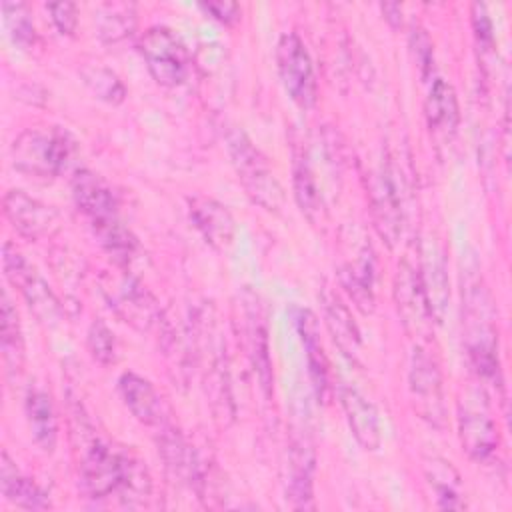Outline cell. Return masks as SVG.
<instances>
[{"mask_svg": "<svg viewBox=\"0 0 512 512\" xmlns=\"http://www.w3.org/2000/svg\"><path fill=\"white\" fill-rule=\"evenodd\" d=\"M72 196L76 206L88 216L90 224L118 216V200L112 188L90 170H78L74 174Z\"/></svg>", "mask_w": 512, "mask_h": 512, "instance_id": "cell-18", "label": "cell"}, {"mask_svg": "<svg viewBox=\"0 0 512 512\" xmlns=\"http://www.w3.org/2000/svg\"><path fill=\"white\" fill-rule=\"evenodd\" d=\"M4 214L10 224L26 238H40L50 234L58 224V212L32 198L24 190H8L4 194Z\"/></svg>", "mask_w": 512, "mask_h": 512, "instance_id": "cell-14", "label": "cell"}, {"mask_svg": "<svg viewBox=\"0 0 512 512\" xmlns=\"http://www.w3.org/2000/svg\"><path fill=\"white\" fill-rule=\"evenodd\" d=\"M278 74L288 96L300 108H312L318 94L314 66L304 42L294 34L286 32L280 36L276 46Z\"/></svg>", "mask_w": 512, "mask_h": 512, "instance_id": "cell-9", "label": "cell"}, {"mask_svg": "<svg viewBox=\"0 0 512 512\" xmlns=\"http://www.w3.org/2000/svg\"><path fill=\"white\" fill-rule=\"evenodd\" d=\"M466 348L474 372L484 380L500 378L498 334L494 326V306L488 290L480 282H468L464 294Z\"/></svg>", "mask_w": 512, "mask_h": 512, "instance_id": "cell-1", "label": "cell"}, {"mask_svg": "<svg viewBox=\"0 0 512 512\" xmlns=\"http://www.w3.org/2000/svg\"><path fill=\"white\" fill-rule=\"evenodd\" d=\"M228 154L250 200L268 212H280L286 200L284 188L270 170L266 156L252 144L242 130L228 134Z\"/></svg>", "mask_w": 512, "mask_h": 512, "instance_id": "cell-4", "label": "cell"}, {"mask_svg": "<svg viewBox=\"0 0 512 512\" xmlns=\"http://www.w3.org/2000/svg\"><path fill=\"white\" fill-rule=\"evenodd\" d=\"M294 198L300 212L308 218L310 224L320 226L326 222L324 196L304 156H296L294 160Z\"/></svg>", "mask_w": 512, "mask_h": 512, "instance_id": "cell-26", "label": "cell"}, {"mask_svg": "<svg viewBox=\"0 0 512 512\" xmlns=\"http://www.w3.org/2000/svg\"><path fill=\"white\" fill-rule=\"evenodd\" d=\"M246 334H248V350L254 364V370L260 378V386L264 392H270L272 384V368H270V356H268V340H266V324L264 316L260 312V306L256 298L252 302H246Z\"/></svg>", "mask_w": 512, "mask_h": 512, "instance_id": "cell-27", "label": "cell"}, {"mask_svg": "<svg viewBox=\"0 0 512 512\" xmlns=\"http://www.w3.org/2000/svg\"><path fill=\"white\" fill-rule=\"evenodd\" d=\"M2 12L14 40L20 44H32L36 38V30L28 6L22 2H2Z\"/></svg>", "mask_w": 512, "mask_h": 512, "instance_id": "cell-33", "label": "cell"}, {"mask_svg": "<svg viewBox=\"0 0 512 512\" xmlns=\"http://www.w3.org/2000/svg\"><path fill=\"white\" fill-rule=\"evenodd\" d=\"M420 270H422V282H424V290H426L432 320L436 324H440L446 316V310H448L450 290H448V276H446L444 258H442V252L436 244L422 250Z\"/></svg>", "mask_w": 512, "mask_h": 512, "instance_id": "cell-22", "label": "cell"}, {"mask_svg": "<svg viewBox=\"0 0 512 512\" xmlns=\"http://www.w3.org/2000/svg\"><path fill=\"white\" fill-rule=\"evenodd\" d=\"M338 276L344 290L362 312L374 310V250L356 224H348L340 236Z\"/></svg>", "mask_w": 512, "mask_h": 512, "instance_id": "cell-5", "label": "cell"}, {"mask_svg": "<svg viewBox=\"0 0 512 512\" xmlns=\"http://www.w3.org/2000/svg\"><path fill=\"white\" fill-rule=\"evenodd\" d=\"M340 402L346 414L348 426L356 438V442L364 450H376L380 446V418L376 406L356 388L342 386L340 388Z\"/></svg>", "mask_w": 512, "mask_h": 512, "instance_id": "cell-19", "label": "cell"}, {"mask_svg": "<svg viewBox=\"0 0 512 512\" xmlns=\"http://www.w3.org/2000/svg\"><path fill=\"white\" fill-rule=\"evenodd\" d=\"M0 490L2 496L18 508L44 510L50 506V500L40 490V486L30 478L22 476L6 452H2L0 456Z\"/></svg>", "mask_w": 512, "mask_h": 512, "instance_id": "cell-24", "label": "cell"}, {"mask_svg": "<svg viewBox=\"0 0 512 512\" xmlns=\"http://www.w3.org/2000/svg\"><path fill=\"white\" fill-rule=\"evenodd\" d=\"M88 350L100 364H112L116 360V338L102 320L92 322L88 330Z\"/></svg>", "mask_w": 512, "mask_h": 512, "instance_id": "cell-34", "label": "cell"}, {"mask_svg": "<svg viewBox=\"0 0 512 512\" xmlns=\"http://www.w3.org/2000/svg\"><path fill=\"white\" fill-rule=\"evenodd\" d=\"M140 54L152 74L162 86H178L188 76L190 56L182 40L164 26L148 28L140 38Z\"/></svg>", "mask_w": 512, "mask_h": 512, "instance_id": "cell-7", "label": "cell"}, {"mask_svg": "<svg viewBox=\"0 0 512 512\" xmlns=\"http://www.w3.org/2000/svg\"><path fill=\"white\" fill-rule=\"evenodd\" d=\"M322 304H324V320H326V326H328L334 342L348 358L356 360L360 354L362 342H360V332H358V326H356L350 310L340 300V296L336 292H332L330 288L324 290Z\"/></svg>", "mask_w": 512, "mask_h": 512, "instance_id": "cell-23", "label": "cell"}, {"mask_svg": "<svg viewBox=\"0 0 512 512\" xmlns=\"http://www.w3.org/2000/svg\"><path fill=\"white\" fill-rule=\"evenodd\" d=\"M0 350L2 360L6 366V372L10 376L18 374L24 364V338L22 328L18 320V312L12 306L6 292H2V304H0Z\"/></svg>", "mask_w": 512, "mask_h": 512, "instance_id": "cell-28", "label": "cell"}, {"mask_svg": "<svg viewBox=\"0 0 512 512\" xmlns=\"http://www.w3.org/2000/svg\"><path fill=\"white\" fill-rule=\"evenodd\" d=\"M424 116L430 134L438 142H450L456 134L460 122V108L454 88L442 80L434 78L424 102Z\"/></svg>", "mask_w": 512, "mask_h": 512, "instance_id": "cell-17", "label": "cell"}, {"mask_svg": "<svg viewBox=\"0 0 512 512\" xmlns=\"http://www.w3.org/2000/svg\"><path fill=\"white\" fill-rule=\"evenodd\" d=\"M410 394L416 412L432 426H444V392L442 376L436 362L422 346H416L410 358Z\"/></svg>", "mask_w": 512, "mask_h": 512, "instance_id": "cell-10", "label": "cell"}, {"mask_svg": "<svg viewBox=\"0 0 512 512\" xmlns=\"http://www.w3.org/2000/svg\"><path fill=\"white\" fill-rule=\"evenodd\" d=\"M296 328L300 334V340L306 350V360H308V374L312 388L320 400L326 398L328 394V360L320 342V330H318V320L314 312L308 308H298L296 310Z\"/></svg>", "mask_w": 512, "mask_h": 512, "instance_id": "cell-21", "label": "cell"}, {"mask_svg": "<svg viewBox=\"0 0 512 512\" xmlns=\"http://www.w3.org/2000/svg\"><path fill=\"white\" fill-rule=\"evenodd\" d=\"M372 176L370 200L374 226L380 238L394 248L402 234V198L390 162H382Z\"/></svg>", "mask_w": 512, "mask_h": 512, "instance_id": "cell-12", "label": "cell"}, {"mask_svg": "<svg viewBox=\"0 0 512 512\" xmlns=\"http://www.w3.org/2000/svg\"><path fill=\"white\" fill-rule=\"evenodd\" d=\"M92 230L98 238V242L102 244V248L116 260V264L124 266L130 262V258L134 256L138 242L134 238V234L116 218H108V220H100V222H92Z\"/></svg>", "mask_w": 512, "mask_h": 512, "instance_id": "cell-29", "label": "cell"}, {"mask_svg": "<svg viewBox=\"0 0 512 512\" xmlns=\"http://www.w3.org/2000/svg\"><path fill=\"white\" fill-rule=\"evenodd\" d=\"M80 482L84 492L98 500L120 490H136V486L144 488L148 478H144V472L128 456L94 438L80 462Z\"/></svg>", "mask_w": 512, "mask_h": 512, "instance_id": "cell-2", "label": "cell"}, {"mask_svg": "<svg viewBox=\"0 0 512 512\" xmlns=\"http://www.w3.org/2000/svg\"><path fill=\"white\" fill-rule=\"evenodd\" d=\"M382 14L390 22V26H394V28L402 26V6L400 4H396V2L382 4Z\"/></svg>", "mask_w": 512, "mask_h": 512, "instance_id": "cell-39", "label": "cell"}, {"mask_svg": "<svg viewBox=\"0 0 512 512\" xmlns=\"http://www.w3.org/2000/svg\"><path fill=\"white\" fill-rule=\"evenodd\" d=\"M82 80L84 84L104 102L120 104L126 96V88L122 80L104 66H86L82 68Z\"/></svg>", "mask_w": 512, "mask_h": 512, "instance_id": "cell-32", "label": "cell"}, {"mask_svg": "<svg viewBox=\"0 0 512 512\" xmlns=\"http://www.w3.org/2000/svg\"><path fill=\"white\" fill-rule=\"evenodd\" d=\"M394 302L406 332L414 338H426L434 320L422 282L420 258H416V262L410 254L402 258L394 276Z\"/></svg>", "mask_w": 512, "mask_h": 512, "instance_id": "cell-8", "label": "cell"}, {"mask_svg": "<svg viewBox=\"0 0 512 512\" xmlns=\"http://www.w3.org/2000/svg\"><path fill=\"white\" fill-rule=\"evenodd\" d=\"M72 136L58 128L24 130L12 144V164L24 174L54 178L62 174L74 154Z\"/></svg>", "mask_w": 512, "mask_h": 512, "instance_id": "cell-3", "label": "cell"}, {"mask_svg": "<svg viewBox=\"0 0 512 512\" xmlns=\"http://www.w3.org/2000/svg\"><path fill=\"white\" fill-rule=\"evenodd\" d=\"M120 396L132 416L146 426H160L164 420V402L156 388L134 372H124L118 380Z\"/></svg>", "mask_w": 512, "mask_h": 512, "instance_id": "cell-20", "label": "cell"}, {"mask_svg": "<svg viewBox=\"0 0 512 512\" xmlns=\"http://www.w3.org/2000/svg\"><path fill=\"white\" fill-rule=\"evenodd\" d=\"M26 418H28V426H30V434L34 438V442L44 450V452H52L56 446V414H54V406L50 396L44 390H30L26 394Z\"/></svg>", "mask_w": 512, "mask_h": 512, "instance_id": "cell-25", "label": "cell"}, {"mask_svg": "<svg viewBox=\"0 0 512 512\" xmlns=\"http://www.w3.org/2000/svg\"><path fill=\"white\" fill-rule=\"evenodd\" d=\"M314 448L306 436L292 438L288 448V478H286V500L292 508L308 510L314 508Z\"/></svg>", "mask_w": 512, "mask_h": 512, "instance_id": "cell-16", "label": "cell"}, {"mask_svg": "<svg viewBox=\"0 0 512 512\" xmlns=\"http://www.w3.org/2000/svg\"><path fill=\"white\" fill-rule=\"evenodd\" d=\"M48 10L52 14V22L62 34H72L78 22L76 6L72 2H52L48 4Z\"/></svg>", "mask_w": 512, "mask_h": 512, "instance_id": "cell-37", "label": "cell"}, {"mask_svg": "<svg viewBox=\"0 0 512 512\" xmlns=\"http://www.w3.org/2000/svg\"><path fill=\"white\" fill-rule=\"evenodd\" d=\"M426 476L436 490L438 508H444V510L464 508V502L460 500V492H458V474L450 466V462L440 460V458L428 460Z\"/></svg>", "mask_w": 512, "mask_h": 512, "instance_id": "cell-30", "label": "cell"}, {"mask_svg": "<svg viewBox=\"0 0 512 512\" xmlns=\"http://www.w3.org/2000/svg\"><path fill=\"white\" fill-rule=\"evenodd\" d=\"M2 266L8 282L20 290L38 322H42L44 326L58 324L62 308L56 294L46 284V280L36 272V268L12 244H4Z\"/></svg>", "mask_w": 512, "mask_h": 512, "instance_id": "cell-6", "label": "cell"}, {"mask_svg": "<svg viewBox=\"0 0 512 512\" xmlns=\"http://www.w3.org/2000/svg\"><path fill=\"white\" fill-rule=\"evenodd\" d=\"M110 306L120 314L122 320L130 322L138 330H150L158 318L160 310L152 294L130 274L112 276L110 284L104 288Z\"/></svg>", "mask_w": 512, "mask_h": 512, "instance_id": "cell-13", "label": "cell"}, {"mask_svg": "<svg viewBox=\"0 0 512 512\" xmlns=\"http://www.w3.org/2000/svg\"><path fill=\"white\" fill-rule=\"evenodd\" d=\"M136 24L132 4H104L98 14V34L106 42L122 40Z\"/></svg>", "mask_w": 512, "mask_h": 512, "instance_id": "cell-31", "label": "cell"}, {"mask_svg": "<svg viewBox=\"0 0 512 512\" xmlns=\"http://www.w3.org/2000/svg\"><path fill=\"white\" fill-rule=\"evenodd\" d=\"M472 28L476 42L482 52H492L494 50V28L490 22V16L486 12L484 4H472Z\"/></svg>", "mask_w": 512, "mask_h": 512, "instance_id": "cell-36", "label": "cell"}, {"mask_svg": "<svg viewBox=\"0 0 512 512\" xmlns=\"http://www.w3.org/2000/svg\"><path fill=\"white\" fill-rule=\"evenodd\" d=\"M458 432L466 454L474 460H486L496 444L498 432L490 418L486 398L480 392H468L458 406Z\"/></svg>", "mask_w": 512, "mask_h": 512, "instance_id": "cell-11", "label": "cell"}, {"mask_svg": "<svg viewBox=\"0 0 512 512\" xmlns=\"http://www.w3.org/2000/svg\"><path fill=\"white\" fill-rule=\"evenodd\" d=\"M200 8L204 12H208L212 18L224 22V24H232L238 20L240 16V8L236 2H226V0H220V2H202Z\"/></svg>", "mask_w": 512, "mask_h": 512, "instance_id": "cell-38", "label": "cell"}, {"mask_svg": "<svg viewBox=\"0 0 512 512\" xmlns=\"http://www.w3.org/2000/svg\"><path fill=\"white\" fill-rule=\"evenodd\" d=\"M190 220L202 238L216 250H228L236 236V220L232 212L210 196H192L188 200Z\"/></svg>", "mask_w": 512, "mask_h": 512, "instance_id": "cell-15", "label": "cell"}, {"mask_svg": "<svg viewBox=\"0 0 512 512\" xmlns=\"http://www.w3.org/2000/svg\"><path fill=\"white\" fill-rule=\"evenodd\" d=\"M410 48L420 70V76L426 80L434 72V50L428 34L422 28H414L410 34Z\"/></svg>", "mask_w": 512, "mask_h": 512, "instance_id": "cell-35", "label": "cell"}]
</instances>
